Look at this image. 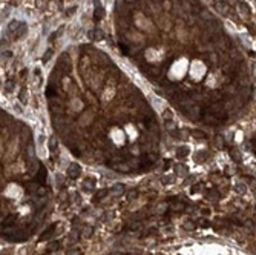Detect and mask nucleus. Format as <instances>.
Returning <instances> with one entry per match:
<instances>
[{
    "mask_svg": "<svg viewBox=\"0 0 256 255\" xmlns=\"http://www.w3.org/2000/svg\"><path fill=\"white\" fill-rule=\"evenodd\" d=\"M193 135H195V137H203V138H204V137H206V134H204V132H201V131H193Z\"/></svg>",
    "mask_w": 256,
    "mask_h": 255,
    "instance_id": "obj_16",
    "label": "nucleus"
},
{
    "mask_svg": "<svg viewBox=\"0 0 256 255\" xmlns=\"http://www.w3.org/2000/svg\"><path fill=\"white\" fill-rule=\"evenodd\" d=\"M137 195H138V192H137V191H132V192L127 195V198H129V200H132V198H135Z\"/></svg>",
    "mask_w": 256,
    "mask_h": 255,
    "instance_id": "obj_20",
    "label": "nucleus"
},
{
    "mask_svg": "<svg viewBox=\"0 0 256 255\" xmlns=\"http://www.w3.org/2000/svg\"><path fill=\"white\" fill-rule=\"evenodd\" d=\"M104 17V9L101 6H95V11H94V20L98 22Z\"/></svg>",
    "mask_w": 256,
    "mask_h": 255,
    "instance_id": "obj_5",
    "label": "nucleus"
},
{
    "mask_svg": "<svg viewBox=\"0 0 256 255\" xmlns=\"http://www.w3.org/2000/svg\"><path fill=\"white\" fill-rule=\"evenodd\" d=\"M12 88H14V83H12V82H8V83L5 85V89H6L8 92H9V91H11Z\"/></svg>",
    "mask_w": 256,
    "mask_h": 255,
    "instance_id": "obj_18",
    "label": "nucleus"
},
{
    "mask_svg": "<svg viewBox=\"0 0 256 255\" xmlns=\"http://www.w3.org/2000/svg\"><path fill=\"white\" fill-rule=\"evenodd\" d=\"M16 218H17L16 214H11V215H8V217L3 220V226H9L12 221H16Z\"/></svg>",
    "mask_w": 256,
    "mask_h": 255,
    "instance_id": "obj_10",
    "label": "nucleus"
},
{
    "mask_svg": "<svg viewBox=\"0 0 256 255\" xmlns=\"http://www.w3.org/2000/svg\"><path fill=\"white\" fill-rule=\"evenodd\" d=\"M216 9L221 12V14H225V12H228V6L225 3H218L216 5Z\"/></svg>",
    "mask_w": 256,
    "mask_h": 255,
    "instance_id": "obj_12",
    "label": "nucleus"
},
{
    "mask_svg": "<svg viewBox=\"0 0 256 255\" xmlns=\"http://www.w3.org/2000/svg\"><path fill=\"white\" fill-rule=\"evenodd\" d=\"M25 32H26V25H22L20 28L17 29V32L14 34V38H20V37H22Z\"/></svg>",
    "mask_w": 256,
    "mask_h": 255,
    "instance_id": "obj_11",
    "label": "nucleus"
},
{
    "mask_svg": "<svg viewBox=\"0 0 256 255\" xmlns=\"http://www.w3.org/2000/svg\"><path fill=\"white\" fill-rule=\"evenodd\" d=\"M60 29H61V28H60ZM60 29H58L57 32H54V34H51V35H49V40H51V42H52V40H55V37L60 34Z\"/></svg>",
    "mask_w": 256,
    "mask_h": 255,
    "instance_id": "obj_19",
    "label": "nucleus"
},
{
    "mask_svg": "<svg viewBox=\"0 0 256 255\" xmlns=\"http://www.w3.org/2000/svg\"><path fill=\"white\" fill-rule=\"evenodd\" d=\"M23 23H20V22H16V20H12L9 25H8V29H9V32H14V31H17V28H20Z\"/></svg>",
    "mask_w": 256,
    "mask_h": 255,
    "instance_id": "obj_7",
    "label": "nucleus"
},
{
    "mask_svg": "<svg viewBox=\"0 0 256 255\" xmlns=\"http://www.w3.org/2000/svg\"><path fill=\"white\" fill-rule=\"evenodd\" d=\"M80 174H82V168L78 165H71L69 169H68V177L69 178H77Z\"/></svg>",
    "mask_w": 256,
    "mask_h": 255,
    "instance_id": "obj_3",
    "label": "nucleus"
},
{
    "mask_svg": "<svg viewBox=\"0 0 256 255\" xmlns=\"http://www.w3.org/2000/svg\"><path fill=\"white\" fill-rule=\"evenodd\" d=\"M187 154H189V147L187 146H180L177 149V157L178 158H184Z\"/></svg>",
    "mask_w": 256,
    "mask_h": 255,
    "instance_id": "obj_6",
    "label": "nucleus"
},
{
    "mask_svg": "<svg viewBox=\"0 0 256 255\" xmlns=\"http://www.w3.org/2000/svg\"><path fill=\"white\" fill-rule=\"evenodd\" d=\"M54 229H55V227H54V226H49L48 229H46V231H45V232H43L42 235H40V240H46V238H48V237H49V235H51V234L54 232Z\"/></svg>",
    "mask_w": 256,
    "mask_h": 255,
    "instance_id": "obj_9",
    "label": "nucleus"
},
{
    "mask_svg": "<svg viewBox=\"0 0 256 255\" xmlns=\"http://www.w3.org/2000/svg\"><path fill=\"white\" fill-rule=\"evenodd\" d=\"M35 183H38V184H45V181H46V169H45V166H40L38 168V171H37V175H35Z\"/></svg>",
    "mask_w": 256,
    "mask_h": 255,
    "instance_id": "obj_1",
    "label": "nucleus"
},
{
    "mask_svg": "<svg viewBox=\"0 0 256 255\" xmlns=\"http://www.w3.org/2000/svg\"><path fill=\"white\" fill-rule=\"evenodd\" d=\"M51 54H52V51H51V49H48V51L45 52V57H43V60H45V62H48V60H49V57H51Z\"/></svg>",
    "mask_w": 256,
    "mask_h": 255,
    "instance_id": "obj_17",
    "label": "nucleus"
},
{
    "mask_svg": "<svg viewBox=\"0 0 256 255\" xmlns=\"http://www.w3.org/2000/svg\"><path fill=\"white\" fill-rule=\"evenodd\" d=\"M75 9H77V8H71V9H69V11H68V14H72V12H74V11H75Z\"/></svg>",
    "mask_w": 256,
    "mask_h": 255,
    "instance_id": "obj_21",
    "label": "nucleus"
},
{
    "mask_svg": "<svg viewBox=\"0 0 256 255\" xmlns=\"http://www.w3.org/2000/svg\"><path fill=\"white\" fill-rule=\"evenodd\" d=\"M91 235H92V227H86L83 232V237H91Z\"/></svg>",
    "mask_w": 256,
    "mask_h": 255,
    "instance_id": "obj_15",
    "label": "nucleus"
},
{
    "mask_svg": "<svg viewBox=\"0 0 256 255\" xmlns=\"http://www.w3.org/2000/svg\"><path fill=\"white\" fill-rule=\"evenodd\" d=\"M107 195V189H103V191H98L97 194H95V197H94V201L95 203H98V200H101V198H104Z\"/></svg>",
    "mask_w": 256,
    "mask_h": 255,
    "instance_id": "obj_8",
    "label": "nucleus"
},
{
    "mask_svg": "<svg viewBox=\"0 0 256 255\" xmlns=\"http://www.w3.org/2000/svg\"><path fill=\"white\" fill-rule=\"evenodd\" d=\"M120 49H121V52H123V54H129V48H127L124 43H121V42H120Z\"/></svg>",
    "mask_w": 256,
    "mask_h": 255,
    "instance_id": "obj_14",
    "label": "nucleus"
},
{
    "mask_svg": "<svg viewBox=\"0 0 256 255\" xmlns=\"http://www.w3.org/2000/svg\"><path fill=\"white\" fill-rule=\"evenodd\" d=\"M57 96V91H55V83L54 82H51L49 85H48V88H46V97L48 99H51V97H55Z\"/></svg>",
    "mask_w": 256,
    "mask_h": 255,
    "instance_id": "obj_4",
    "label": "nucleus"
},
{
    "mask_svg": "<svg viewBox=\"0 0 256 255\" xmlns=\"http://www.w3.org/2000/svg\"><path fill=\"white\" fill-rule=\"evenodd\" d=\"M66 255H82V250H80L78 247H74V249H69Z\"/></svg>",
    "mask_w": 256,
    "mask_h": 255,
    "instance_id": "obj_13",
    "label": "nucleus"
},
{
    "mask_svg": "<svg viewBox=\"0 0 256 255\" xmlns=\"http://www.w3.org/2000/svg\"><path fill=\"white\" fill-rule=\"evenodd\" d=\"M103 31L101 29H98V28H95V29H91L89 32H88V38L91 40V42H97V40H100V38H103Z\"/></svg>",
    "mask_w": 256,
    "mask_h": 255,
    "instance_id": "obj_2",
    "label": "nucleus"
}]
</instances>
